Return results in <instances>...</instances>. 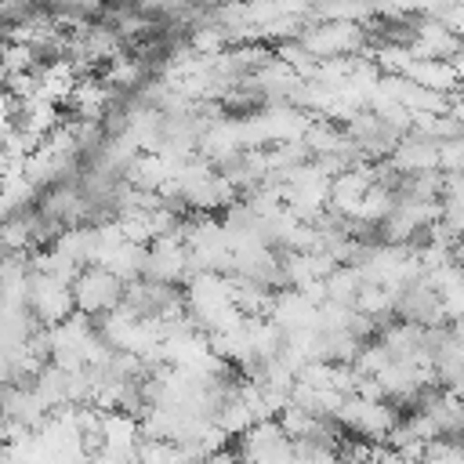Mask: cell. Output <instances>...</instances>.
Listing matches in <instances>:
<instances>
[{
    "instance_id": "cell-5",
    "label": "cell",
    "mask_w": 464,
    "mask_h": 464,
    "mask_svg": "<svg viewBox=\"0 0 464 464\" xmlns=\"http://www.w3.org/2000/svg\"><path fill=\"white\" fill-rule=\"evenodd\" d=\"M439 170L442 174H464V134L439 145Z\"/></svg>"
},
{
    "instance_id": "cell-3",
    "label": "cell",
    "mask_w": 464,
    "mask_h": 464,
    "mask_svg": "<svg viewBox=\"0 0 464 464\" xmlns=\"http://www.w3.org/2000/svg\"><path fill=\"white\" fill-rule=\"evenodd\" d=\"M402 76H406L410 83H417V87H428V91H439V94H450V98L464 91L450 62H424V58H413Z\"/></svg>"
},
{
    "instance_id": "cell-2",
    "label": "cell",
    "mask_w": 464,
    "mask_h": 464,
    "mask_svg": "<svg viewBox=\"0 0 464 464\" xmlns=\"http://www.w3.org/2000/svg\"><path fill=\"white\" fill-rule=\"evenodd\" d=\"M388 163L399 170V178H413V174H431L439 170V141L410 130L399 138L395 152L388 156Z\"/></svg>"
},
{
    "instance_id": "cell-6",
    "label": "cell",
    "mask_w": 464,
    "mask_h": 464,
    "mask_svg": "<svg viewBox=\"0 0 464 464\" xmlns=\"http://www.w3.org/2000/svg\"><path fill=\"white\" fill-rule=\"evenodd\" d=\"M446 116H450V120H453V123L464 130V91L450 98V112H446Z\"/></svg>"
},
{
    "instance_id": "cell-4",
    "label": "cell",
    "mask_w": 464,
    "mask_h": 464,
    "mask_svg": "<svg viewBox=\"0 0 464 464\" xmlns=\"http://www.w3.org/2000/svg\"><path fill=\"white\" fill-rule=\"evenodd\" d=\"M134 464H192L178 442H160V439H141Z\"/></svg>"
},
{
    "instance_id": "cell-7",
    "label": "cell",
    "mask_w": 464,
    "mask_h": 464,
    "mask_svg": "<svg viewBox=\"0 0 464 464\" xmlns=\"http://www.w3.org/2000/svg\"><path fill=\"white\" fill-rule=\"evenodd\" d=\"M453 261H457L460 272H464V239H457V246H453Z\"/></svg>"
},
{
    "instance_id": "cell-1",
    "label": "cell",
    "mask_w": 464,
    "mask_h": 464,
    "mask_svg": "<svg viewBox=\"0 0 464 464\" xmlns=\"http://www.w3.org/2000/svg\"><path fill=\"white\" fill-rule=\"evenodd\" d=\"M123 294H127V283L98 265L83 268L72 283V301H76V312L87 315V319H105L112 315L120 304H123Z\"/></svg>"
}]
</instances>
